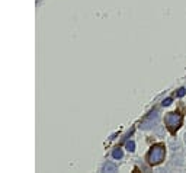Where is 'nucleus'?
Segmentation results:
<instances>
[{"label":"nucleus","mask_w":186,"mask_h":173,"mask_svg":"<svg viewBox=\"0 0 186 173\" xmlns=\"http://www.w3.org/2000/svg\"><path fill=\"white\" fill-rule=\"evenodd\" d=\"M164 122H166V125H167L170 130H173V131L178 130V128L182 125V115L176 114V112H170V114L166 115Z\"/></svg>","instance_id":"obj_2"},{"label":"nucleus","mask_w":186,"mask_h":173,"mask_svg":"<svg viewBox=\"0 0 186 173\" xmlns=\"http://www.w3.org/2000/svg\"><path fill=\"white\" fill-rule=\"evenodd\" d=\"M185 143H186V134H185Z\"/></svg>","instance_id":"obj_11"},{"label":"nucleus","mask_w":186,"mask_h":173,"mask_svg":"<svg viewBox=\"0 0 186 173\" xmlns=\"http://www.w3.org/2000/svg\"><path fill=\"white\" fill-rule=\"evenodd\" d=\"M125 147H127L128 151H134V150H135V143H134V141H128Z\"/></svg>","instance_id":"obj_8"},{"label":"nucleus","mask_w":186,"mask_h":173,"mask_svg":"<svg viewBox=\"0 0 186 173\" xmlns=\"http://www.w3.org/2000/svg\"><path fill=\"white\" fill-rule=\"evenodd\" d=\"M157 116H159V115H157V111H153L151 115H150V116H148V118L145 119V121H144V122L141 124L140 127L143 128V130H148V128H151L153 124L157 122Z\"/></svg>","instance_id":"obj_3"},{"label":"nucleus","mask_w":186,"mask_h":173,"mask_svg":"<svg viewBox=\"0 0 186 173\" xmlns=\"http://www.w3.org/2000/svg\"><path fill=\"white\" fill-rule=\"evenodd\" d=\"M122 150H121V148H115L114 150V153H112V156H114V159H121V157H122Z\"/></svg>","instance_id":"obj_7"},{"label":"nucleus","mask_w":186,"mask_h":173,"mask_svg":"<svg viewBox=\"0 0 186 173\" xmlns=\"http://www.w3.org/2000/svg\"><path fill=\"white\" fill-rule=\"evenodd\" d=\"M164 156H166V151H164V147L163 146H154V147L150 150L148 153V163L150 165H159L161 161L164 160Z\"/></svg>","instance_id":"obj_1"},{"label":"nucleus","mask_w":186,"mask_h":173,"mask_svg":"<svg viewBox=\"0 0 186 173\" xmlns=\"http://www.w3.org/2000/svg\"><path fill=\"white\" fill-rule=\"evenodd\" d=\"M163 106H169V105H172V97H166L164 101H163V103H161Z\"/></svg>","instance_id":"obj_9"},{"label":"nucleus","mask_w":186,"mask_h":173,"mask_svg":"<svg viewBox=\"0 0 186 173\" xmlns=\"http://www.w3.org/2000/svg\"><path fill=\"white\" fill-rule=\"evenodd\" d=\"M185 93H186V89H179L176 95H178V97H183L185 96Z\"/></svg>","instance_id":"obj_10"},{"label":"nucleus","mask_w":186,"mask_h":173,"mask_svg":"<svg viewBox=\"0 0 186 173\" xmlns=\"http://www.w3.org/2000/svg\"><path fill=\"white\" fill-rule=\"evenodd\" d=\"M172 163H173L174 166H182L183 165V157L182 156H173Z\"/></svg>","instance_id":"obj_6"},{"label":"nucleus","mask_w":186,"mask_h":173,"mask_svg":"<svg viewBox=\"0 0 186 173\" xmlns=\"http://www.w3.org/2000/svg\"><path fill=\"white\" fill-rule=\"evenodd\" d=\"M170 148H172L173 151H180L182 146H180V143H179L178 140H172V141H170Z\"/></svg>","instance_id":"obj_5"},{"label":"nucleus","mask_w":186,"mask_h":173,"mask_svg":"<svg viewBox=\"0 0 186 173\" xmlns=\"http://www.w3.org/2000/svg\"><path fill=\"white\" fill-rule=\"evenodd\" d=\"M103 170H105V172H116V170H118V166L115 165V163H112V161H108L105 165V167H103Z\"/></svg>","instance_id":"obj_4"}]
</instances>
